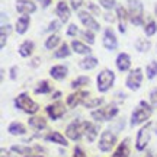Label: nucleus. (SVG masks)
I'll use <instances>...</instances> for the list:
<instances>
[{
  "label": "nucleus",
  "instance_id": "nucleus-50",
  "mask_svg": "<svg viewBox=\"0 0 157 157\" xmlns=\"http://www.w3.org/2000/svg\"><path fill=\"white\" fill-rule=\"evenodd\" d=\"M156 15H157V5H156Z\"/></svg>",
  "mask_w": 157,
  "mask_h": 157
},
{
  "label": "nucleus",
  "instance_id": "nucleus-15",
  "mask_svg": "<svg viewBox=\"0 0 157 157\" xmlns=\"http://www.w3.org/2000/svg\"><path fill=\"white\" fill-rule=\"evenodd\" d=\"M87 96H89L87 92H84V90H77V92L71 93V95L67 98V105L70 108H76L78 103L84 102V99H86Z\"/></svg>",
  "mask_w": 157,
  "mask_h": 157
},
{
  "label": "nucleus",
  "instance_id": "nucleus-42",
  "mask_svg": "<svg viewBox=\"0 0 157 157\" xmlns=\"http://www.w3.org/2000/svg\"><path fill=\"white\" fill-rule=\"evenodd\" d=\"M70 3H71V7L74 10H77V9H80V6L83 5V0H70Z\"/></svg>",
  "mask_w": 157,
  "mask_h": 157
},
{
  "label": "nucleus",
  "instance_id": "nucleus-10",
  "mask_svg": "<svg viewBox=\"0 0 157 157\" xmlns=\"http://www.w3.org/2000/svg\"><path fill=\"white\" fill-rule=\"evenodd\" d=\"M78 19L82 21V23H83L86 28L89 29V31H99L101 29V25L95 21V17L90 15L89 12H78Z\"/></svg>",
  "mask_w": 157,
  "mask_h": 157
},
{
  "label": "nucleus",
  "instance_id": "nucleus-20",
  "mask_svg": "<svg viewBox=\"0 0 157 157\" xmlns=\"http://www.w3.org/2000/svg\"><path fill=\"white\" fill-rule=\"evenodd\" d=\"M67 73H68V70H67L66 66H54V67L50 70V74L54 78H57V80L64 78L66 76H67Z\"/></svg>",
  "mask_w": 157,
  "mask_h": 157
},
{
  "label": "nucleus",
  "instance_id": "nucleus-19",
  "mask_svg": "<svg viewBox=\"0 0 157 157\" xmlns=\"http://www.w3.org/2000/svg\"><path fill=\"white\" fill-rule=\"evenodd\" d=\"M29 16L28 15H22V16L17 19V22H16V32L19 35H23L25 32H26V29H28L29 26Z\"/></svg>",
  "mask_w": 157,
  "mask_h": 157
},
{
  "label": "nucleus",
  "instance_id": "nucleus-36",
  "mask_svg": "<svg viewBox=\"0 0 157 157\" xmlns=\"http://www.w3.org/2000/svg\"><path fill=\"white\" fill-rule=\"evenodd\" d=\"M82 36H83L89 44H93V42H95V35H93V32H90V31H83V32H82Z\"/></svg>",
  "mask_w": 157,
  "mask_h": 157
},
{
  "label": "nucleus",
  "instance_id": "nucleus-39",
  "mask_svg": "<svg viewBox=\"0 0 157 157\" xmlns=\"http://www.w3.org/2000/svg\"><path fill=\"white\" fill-rule=\"evenodd\" d=\"M150 102H151L153 108H157V87H154L150 93Z\"/></svg>",
  "mask_w": 157,
  "mask_h": 157
},
{
  "label": "nucleus",
  "instance_id": "nucleus-49",
  "mask_svg": "<svg viewBox=\"0 0 157 157\" xmlns=\"http://www.w3.org/2000/svg\"><path fill=\"white\" fill-rule=\"evenodd\" d=\"M23 157H41V156H35V154H31V156H23Z\"/></svg>",
  "mask_w": 157,
  "mask_h": 157
},
{
  "label": "nucleus",
  "instance_id": "nucleus-5",
  "mask_svg": "<svg viewBox=\"0 0 157 157\" xmlns=\"http://www.w3.org/2000/svg\"><path fill=\"white\" fill-rule=\"evenodd\" d=\"M113 82H115V74L111 70H102L101 73L98 74V89L99 92H108L112 87Z\"/></svg>",
  "mask_w": 157,
  "mask_h": 157
},
{
  "label": "nucleus",
  "instance_id": "nucleus-32",
  "mask_svg": "<svg viewBox=\"0 0 157 157\" xmlns=\"http://www.w3.org/2000/svg\"><path fill=\"white\" fill-rule=\"evenodd\" d=\"M144 31H146V35H147V36H153V35L156 34V31H157L156 22L150 19V21L146 23V29H144Z\"/></svg>",
  "mask_w": 157,
  "mask_h": 157
},
{
  "label": "nucleus",
  "instance_id": "nucleus-1",
  "mask_svg": "<svg viewBox=\"0 0 157 157\" xmlns=\"http://www.w3.org/2000/svg\"><path fill=\"white\" fill-rule=\"evenodd\" d=\"M151 113H153L151 105H148L146 101H141L138 103V106L134 109L132 115H131V125L135 127V125H138L141 122H146L147 119L151 117Z\"/></svg>",
  "mask_w": 157,
  "mask_h": 157
},
{
  "label": "nucleus",
  "instance_id": "nucleus-38",
  "mask_svg": "<svg viewBox=\"0 0 157 157\" xmlns=\"http://www.w3.org/2000/svg\"><path fill=\"white\" fill-rule=\"evenodd\" d=\"M103 99H93L90 102H84V106L86 108H95V106H101Z\"/></svg>",
  "mask_w": 157,
  "mask_h": 157
},
{
  "label": "nucleus",
  "instance_id": "nucleus-35",
  "mask_svg": "<svg viewBox=\"0 0 157 157\" xmlns=\"http://www.w3.org/2000/svg\"><path fill=\"white\" fill-rule=\"evenodd\" d=\"M87 83H89V77L82 76V77H77L73 83H71V87H73V89H77V87H82V86H84V84H87Z\"/></svg>",
  "mask_w": 157,
  "mask_h": 157
},
{
  "label": "nucleus",
  "instance_id": "nucleus-18",
  "mask_svg": "<svg viewBox=\"0 0 157 157\" xmlns=\"http://www.w3.org/2000/svg\"><path fill=\"white\" fill-rule=\"evenodd\" d=\"M128 156H129V140H124L118 146V148L115 150L112 157H128Z\"/></svg>",
  "mask_w": 157,
  "mask_h": 157
},
{
  "label": "nucleus",
  "instance_id": "nucleus-46",
  "mask_svg": "<svg viewBox=\"0 0 157 157\" xmlns=\"http://www.w3.org/2000/svg\"><path fill=\"white\" fill-rule=\"evenodd\" d=\"M38 2L42 7H48V6L51 5V0H38Z\"/></svg>",
  "mask_w": 157,
  "mask_h": 157
},
{
  "label": "nucleus",
  "instance_id": "nucleus-23",
  "mask_svg": "<svg viewBox=\"0 0 157 157\" xmlns=\"http://www.w3.org/2000/svg\"><path fill=\"white\" fill-rule=\"evenodd\" d=\"M71 48L77 54H90V47H87L86 44L80 42V41H73L71 42Z\"/></svg>",
  "mask_w": 157,
  "mask_h": 157
},
{
  "label": "nucleus",
  "instance_id": "nucleus-21",
  "mask_svg": "<svg viewBox=\"0 0 157 157\" xmlns=\"http://www.w3.org/2000/svg\"><path fill=\"white\" fill-rule=\"evenodd\" d=\"M117 16H118V21H119V31L124 34V32H125V21H127V17H129L128 13H127V10L124 9L122 6H118Z\"/></svg>",
  "mask_w": 157,
  "mask_h": 157
},
{
  "label": "nucleus",
  "instance_id": "nucleus-37",
  "mask_svg": "<svg viewBox=\"0 0 157 157\" xmlns=\"http://www.w3.org/2000/svg\"><path fill=\"white\" fill-rule=\"evenodd\" d=\"M60 26H61V22H58V21H52V22L48 25V32H57L58 29H60Z\"/></svg>",
  "mask_w": 157,
  "mask_h": 157
},
{
  "label": "nucleus",
  "instance_id": "nucleus-51",
  "mask_svg": "<svg viewBox=\"0 0 157 157\" xmlns=\"http://www.w3.org/2000/svg\"><path fill=\"white\" fill-rule=\"evenodd\" d=\"M156 132H157V124H156Z\"/></svg>",
  "mask_w": 157,
  "mask_h": 157
},
{
  "label": "nucleus",
  "instance_id": "nucleus-41",
  "mask_svg": "<svg viewBox=\"0 0 157 157\" xmlns=\"http://www.w3.org/2000/svg\"><path fill=\"white\" fill-rule=\"evenodd\" d=\"M77 32H78L77 25H74V23H71V25L68 26V29H67V34L70 35V36H74V35H77Z\"/></svg>",
  "mask_w": 157,
  "mask_h": 157
},
{
  "label": "nucleus",
  "instance_id": "nucleus-34",
  "mask_svg": "<svg viewBox=\"0 0 157 157\" xmlns=\"http://www.w3.org/2000/svg\"><path fill=\"white\" fill-rule=\"evenodd\" d=\"M51 90L50 84H48V82L47 80H42V82H39V84L36 86V89H35V92L36 93H48Z\"/></svg>",
  "mask_w": 157,
  "mask_h": 157
},
{
  "label": "nucleus",
  "instance_id": "nucleus-28",
  "mask_svg": "<svg viewBox=\"0 0 157 157\" xmlns=\"http://www.w3.org/2000/svg\"><path fill=\"white\" fill-rule=\"evenodd\" d=\"M68 56H70V47H68L67 44H63L61 47L56 51V54H54L56 58H64V57H68Z\"/></svg>",
  "mask_w": 157,
  "mask_h": 157
},
{
  "label": "nucleus",
  "instance_id": "nucleus-22",
  "mask_svg": "<svg viewBox=\"0 0 157 157\" xmlns=\"http://www.w3.org/2000/svg\"><path fill=\"white\" fill-rule=\"evenodd\" d=\"M28 122H29V125L34 129H36V131H41V129H44L45 127H47V121L41 117H31Z\"/></svg>",
  "mask_w": 157,
  "mask_h": 157
},
{
  "label": "nucleus",
  "instance_id": "nucleus-4",
  "mask_svg": "<svg viewBox=\"0 0 157 157\" xmlns=\"http://www.w3.org/2000/svg\"><path fill=\"white\" fill-rule=\"evenodd\" d=\"M117 113H118L117 105H112V103H111V105H106V106L99 108V109L93 111V112H92V118H93L95 121L102 122V121H109V119H112Z\"/></svg>",
  "mask_w": 157,
  "mask_h": 157
},
{
  "label": "nucleus",
  "instance_id": "nucleus-24",
  "mask_svg": "<svg viewBox=\"0 0 157 157\" xmlns=\"http://www.w3.org/2000/svg\"><path fill=\"white\" fill-rule=\"evenodd\" d=\"M96 66H98V60L92 56L86 57V58H83V60L80 61V67L83 68V70H92V68H95Z\"/></svg>",
  "mask_w": 157,
  "mask_h": 157
},
{
  "label": "nucleus",
  "instance_id": "nucleus-9",
  "mask_svg": "<svg viewBox=\"0 0 157 157\" xmlns=\"http://www.w3.org/2000/svg\"><path fill=\"white\" fill-rule=\"evenodd\" d=\"M148 141H150V125H146V127H143V128L138 131V134H137V141H135L137 150L143 151L147 147Z\"/></svg>",
  "mask_w": 157,
  "mask_h": 157
},
{
  "label": "nucleus",
  "instance_id": "nucleus-12",
  "mask_svg": "<svg viewBox=\"0 0 157 157\" xmlns=\"http://www.w3.org/2000/svg\"><path fill=\"white\" fill-rule=\"evenodd\" d=\"M56 13H57V16L60 17V22H63V23H66L68 19H70V16H71V10H70L68 5L64 2V0H61V2L57 3Z\"/></svg>",
  "mask_w": 157,
  "mask_h": 157
},
{
  "label": "nucleus",
  "instance_id": "nucleus-29",
  "mask_svg": "<svg viewBox=\"0 0 157 157\" xmlns=\"http://www.w3.org/2000/svg\"><path fill=\"white\" fill-rule=\"evenodd\" d=\"M58 42H60V36L57 34H52L50 38L45 41V48H47V50H52L54 47H57Z\"/></svg>",
  "mask_w": 157,
  "mask_h": 157
},
{
  "label": "nucleus",
  "instance_id": "nucleus-33",
  "mask_svg": "<svg viewBox=\"0 0 157 157\" xmlns=\"http://www.w3.org/2000/svg\"><path fill=\"white\" fill-rule=\"evenodd\" d=\"M146 71H147V78H154V76L157 74V63L156 61L150 63V64L147 66Z\"/></svg>",
  "mask_w": 157,
  "mask_h": 157
},
{
  "label": "nucleus",
  "instance_id": "nucleus-3",
  "mask_svg": "<svg viewBox=\"0 0 157 157\" xmlns=\"http://www.w3.org/2000/svg\"><path fill=\"white\" fill-rule=\"evenodd\" d=\"M15 103H16V106L21 111H23V112H26V113H35L39 109L38 103L34 102V99H31V96L28 93H21L16 98Z\"/></svg>",
  "mask_w": 157,
  "mask_h": 157
},
{
  "label": "nucleus",
  "instance_id": "nucleus-13",
  "mask_svg": "<svg viewBox=\"0 0 157 157\" xmlns=\"http://www.w3.org/2000/svg\"><path fill=\"white\" fill-rule=\"evenodd\" d=\"M16 10L21 15H31L36 10V6L31 0H17L16 2Z\"/></svg>",
  "mask_w": 157,
  "mask_h": 157
},
{
  "label": "nucleus",
  "instance_id": "nucleus-30",
  "mask_svg": "<svg viewBox=\"0 0 157 157\" xmlns=\"http://www.w3.org/2000/svg\"><path fill=\"white\" fill-rule=\"evenodd\" d=\"M12 151L17 153V154H22V156H31V154H32V148L22 147V146H13L12 147Z\"/></svg>",
  "mask_w": 157,
  "mask_h": 157
},
{
  "label": "nucleus",
  "instance_id": "nucleus-2",
  "mask_svg": "<svg viewBox=\"0 0 157 157\" xmlns=\"http://www.w3.org/2000/svg\"><path fill=\"white\" fill-rule=\"evenodd\" d=\"M128 16L132 25L140 26L144 21V7L140 0H128Z\"/></svg>",
  "mask_w": 157,
  "mask_h": 157
},
{
  "label": "nucleus",
  "instance_id": "nucleus-17",
  "mask_svg": "<svg viewBox=\"0 0 157 157\" xmlns=\"http://www.w3.org/2000/svg\"><path fill=\"white\" fill-rule=\"evenodd\" d=\"M117 67L119 71H127L131 67V58L127 52H121L117 57Z\"/></svg>",
  "mask_w": 157,
  "mask_h": 157
},
{
  "label": "nucleus",
  "instance_id": "nucleus-11",
  "mask_svg": "<svg viewBox=\"0 0 157 157\" xmlns=\"http://www.w3.org/2000/svg\"><path fill=\"white\" fill-rule=\"evenodd\" d=\"M47 113L51 119H58L66 113V106H64L63 102H54L52 105L47 108Z\"/></svg>",
  "mask_w": 157,
  "mask_h": 157
},
{
  "label": "nucleus",
  "instance_id": "nucleus-45",
  "mask_svg": "<svg viewBox=\"0 0 157 157\" xmlns=\"http://www.w3.org/2000/svg\"><path fill=\"white\" fill-rule=\"evenodd\" d=\"M10 29H12V26L9 25V23H7V25L3 23V25H2V34H9V32H10Z\"/></svg>",
  "mask_w": 157,
  "mask_h": 157
},
{
  "label": "nucleus",
  "instance_id": "nucleus-25",
  "mask_svg": "<svg viewBox=\"0 0 157 157\" xmlns=\"http://www.w3.org/2000/svg\"><path fill=\"white\" fill-rule=\"evenodd\" d=\"M34 51V42L32 41H25L21 47H19V54L22 57H29Z\"/></svg>",
  "mask_w": 157,
  "mask_h": 157
},
{
  "label": "nucleus",
  "instance_id": "nucleus-47",
  "mask_svg": "<svg viewBox=\"0 0 157 157\" xmlns=\"http://www.w3.org/2000/svg\"><path fill=\"white\" fill-rule=\"evenodd\" d=\"M6 45V34H2V39H0V47L3 48Z\"/></svg>",
  "mask_w": 157,
  "mask_h": 157
},
{
  "label": "nucleus",
  "instance_id": "nucleus-31",
  "mask_svg": "<svg viewBox=\"0 0 157 157\" xmlns=\"http://www.w3.org/2000/svg\"><path fill=\"white\" fill-rule=\"evenodd\" d=\"M150 42L148 41H146V39H138L137 42H135V48L138 51H141V52H146V51L150 50Z\"/></svg>",
  "mask_w": 157,
  "mask_h": 157
},
{
  "label": "nucleus",
  "instance_id": "nucleus-43",
  "mask_svg": "<svg viewBox=\"0 0 157 157\" xmlns=\"http://www.w3.org/2000/svg\"><path fill=\"white\" fill-rule=\"evenodd\" d=\"M87 9H89L92 13H95V15H99V13H101V12H99V9H98L93 3H89V5H87Z\"/></svg>",
  "mask_w": 157,
  "mask_h": 157
},
{
  "label": "nucleus",
  "instance_id": "nucleus-27",
  "mask_svg": "<svg viewBox=\"0 0 157 157\" xmlns=\"http://www.w3.org/2000/svg\"><path fill=\"white\" fill-rule=\"evenodd\" d=\"M48 141H52V143H57V144H61V146H67V140L63 137L60 132H51L45 137Z\"/></svg>",
  "mask_w": 157,
  "mask_h": 157
},
{
  "label": "nucleus",
  "instance_id": "nucleus-40",
  "mask_svg": "<svg viewBox=\"0 0 157 157\" xmlns=\"http://www.w3.org/2000/svg\"><path fill=\"white\" fill-rule=\"evenodd\" d=\"M101 2V5L105 7V9H108V10H111L113 6H115V0H99Z\"/></svg>",
  "mask_w": 157,
  "mask_h": 157
},
{
  "label": "nucleus",
  "instance_id": "nucleus-14",
  "mask_svg": "<svg viewBox=\"0 0 157 157\" xmlns=\"http://www.w3.org/2000/svg\"><path fill=\"white\" fill-rule=\"evenodd\" d=\"M103 45H105V48L106 50H117L118 48V41H117V36L115 34L112 32V29H105V32H103Z\"/></svg>",
  "mask_w": 157,
  "mask_h": 157
},
{
  "label": "nucleus",
  "instance_id": "nucleus-7",
  "mask_svg": "<svg viewBox=\"0 0 157 157\" xmlns=\"http://www.w3.org/2000/svg\"><path fill=\"white\" fill-rule=\"evenodd\" d=\"M141 82H143V71L140 68L131 70L127 77V87L131 90H137L141 86Z\"/></svg>",
  "mask_w": 157,
  "mask_h": 157
},
{
  "label": "nucleus",
  "instance_id": "nucleus-48",
  "mask_svg": "<svg viewBox=\"0 0 157 157\" xmlns=\"http://www.w3.org/2000/svg\"><path fill=\"white\" fill-rule=\"evenodd\" d=\"M10 76H12V78H15V76H16V67H13V68H12Z\"/></svg>",
  "mask_w": 157,
  "mask_h": 157
},
{
  "label": "nucleus",
  "instance_id": "nucleus-16",
  "mask_svg": "<svg viewBox=\"0 0 157 157\" xmlns=\"http://www.w3.org/2000/svg\"><path fill=\"white\" fill-rule=\"evenodd\" d=\"M83 135L86 137V140L89 141V143H92L98 137V128L92 122L83 121Z\"/></svg>",
  "mask_w": 157,
  "mask_h": 157
},
{
  "label": "nucleus",
  "instance_id": "nucleus-6",
  "mask_svg": "<svg viewBox=\"0 0 157 157\" xmlns=\"http://www.w3.org/2000/svg\"><path fill=\"white\" fill-rule=\"evenodd\" d=\"M115 144H117V135L113 134L112 131H109V129L103 131L101 135V140H99V148L102 151L108 153L115 147Z\"/></svg>",
  "mask_w": 157,
  "mask_h": 157
},
{
  "label": "nucleus",
  "instance_id": "nucleus-44",
  "mask_svg": "<svg viewBox=\"0 0 157 157\" xmlns=\"http://www.w3.org/2000/svg\"><path fill=\"white\" fill-rule=\"evenodd\" d=\"M73 157H86V156H84L83 150H82L80 147H76V148H74V156Z\"/></svg>",
  "mask_w": 157,
  "mask_h": 157
},
{
  "label": "nucleus",
  "instance_id": "nucleus-8",
  "mask_svg": "<svg viewBox=\"0 0 157 157\" xmlns=\"http://www.w3.org/2000/svg\"><path fill=\"white\" fill-rule=\"evenodd\" d=\"M66 134H67V137L70 140H73V141L78 140V138L83 135V122H80L78 119H74L73 122L67 127Z\"/></svg>",
  "mask_w": 157,
  "mask_h": 157
},
{
  "label": "nucleus",
  "instance_id": "nucleus-26",
  "mask_svg": "<svg viewBox=\"0 0 157 157\" xmlns=\"http://www.w3.org/2000/svg\"><path fill=\"white\" fill-rule=\"evenodd\" d=\"M7 129H9V132L13 135H23L26 132V128H25L21 122H12Z\"/></svg>",
  "mask_w": 157,
  "mask_h": 157
}]
</instances>
